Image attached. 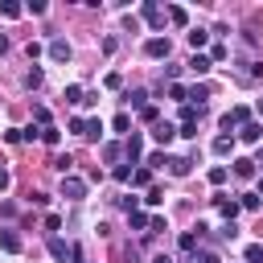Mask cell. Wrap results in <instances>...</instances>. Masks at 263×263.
I'll return each instance as SVG.
<instances>
[{
  "label": "cell",
  "mask_w": 263,
  "mask_h": 263,
  "mask_svg": "<svg viewBox=\"0 0 263 263\" xmlns=\"http://www.w3.org/2000/svg\"><path fill=\"white\" fill-rule=\"evenodd\" d=\"M49 255H53V259H62V263H66V259H70V263H82V251H78L74 242L58 238V234H49Z\"/></svg>",
  "instance_id": "cell-1"
},
{
  "label": "cell",
  "mask_w": 263,
  "mask_h": 263,
  "mask_svg": "<svg viewBox=\"0 0 263 263\" xmlns=\"http://www.w3.org/2000/svg\"><path fill=\"white\" fill-rule=\"evenodd\" d=\"M62 197L82 201V197H86V181H82V177H74V173H70V177H62Z\"/></svg>",
  "instance_id": "cell-2"
},
{
  "label": "cell",
  "mask_w": 263,
  "mask_h": 263,
  "mask_svg": "<svg viewBox=\"0 0 263 263\" xmlns=\"http://www.w3.org/2000/svg\"><path fill=\"white\" fill-rule=\"evenodd\" d=\"M123 152H127V164H140V156H144V136L132 132V136L123 140Z\"/></svg>",
  "instance_id": "cell-3"
},
{
  "label": "cell",
  "mask_w": 263,
  "mask_h": 263,
  "mask_svg": "<svg viewBox=\"0 0 263 263\" xmlns=\"http://www.w3.org/2000/svg\"><path fill=\"white\" fill-rule=\"evenodd\" d=\"M144 53H148V58H168L173 45H168V37H148V41H144Z\"/></svg>",
  "instance_id": "cell-4"
},
{
  "label": "cell",
  "mask_w": 263,
  "mask_h": 263,
  "mask_svg": "<svg viewBox=\"0 0 263 263\" xmlns=\"http://www.w3.org/2000/svg\"><path fill=\"white\" fill-rule=\"evenodd\" d=\"M140 16H144L148 25H164V16H168V12H160V4H156V0H144V4H140Z\"/></svg>",
  "instance_id": "cell-5"
},
{
  "label": "cell",
  "mask_w": 263,
  "mask_h": 263,
  "mask_svg": "<svg viewBox=\"0 0 263 263\" xmlns=\"http://www.w3.org/2000/svg\"><path fill=\"white\" fill-rule=\"evenodd\" d=\"M201 230H205V226H197V230H185V234H181V238H177V247H181V251H185V255H193V251H197V247H201Z\"/></svg>",
  "instance_id": "cell-6"
},
{
  "label": "cell",
  "mask_w": 263,
  "mask_h": 263,
  "mask_svg": "<svg viewBox=\"0 0 263 263\" xmlns=\"http://www.w3.org/2000/svg\"><path fill=\"white\" fill-rule=\"evenodd\" d=\"M214 205H218V210H222V218H226V222H234V214H238V210H242V205H238V201H234V197H226V193H218V197H214Z\"/></svg>",
  "instance_id": "cell-7"
},
{
  "label": "cell",
  "mask_w": 263,
  "mask_h": 263,
  "mask_svg": "<svg viewBox=\"0 0 263 263\" xmlns=\"http://www.w3.org/2000/svg\"><path fill=\"white\" fill-rule=\"evenodd\" d=\"M49 58H53V62H70V41H66V37H53V41H49Z\"/></svg>",
  "instance_id": "cell-8"
},
{
  "label": "cell",
  "mask_w": 263,
  "mask_h": 263,
  "mask_svg": "<svg viewBox=\"0 0 263 263\" xmlns=\"http://www.w3.org/2000/svg\"><path fill=\"white\" fill-rule=\"evenodd\" d=\"M238 140H242V144H259V140H263V127L251 119V123H242V127H238Z\"/></svg>",
  "instance_id": "cell-9"
},
{
  "label": "cell",
  "mask_w": 263,
  "mask_h": 263,
  "mask_svg": "<svg viewBox=\"0 0 263 263\" xmlns=\"http://www.w3.org/2000/svg\"><path fill=\"white\" fill-rule=\"evenodd\" d=\"M255 164H259V160L238 156V160H234V177H238V181H251V177H255Z\"/></svg>",
  "instance_id": "cell-10"
},
{
  "label": "cell",
  "mask_w": 263,
  "mask_h": 263,
  "mask_svg": "<svg viewBox=\"0 0 263 263\" xmlns=\"http://www.w3.org/2000/svg\"><path fill=\"white\" fill-rule=\"evenodd\" d=\"M173 136H177V127H173V123H168V119H164V123H156V127H152V140H156V144H173Z\"/></svg>",
  "instance_id": "cell-11"
},
{
  "label": "cell",
  "mask_w": 263,
  "mask_h": 263,
  "mask_svg": "<svg viewBox=\"0 0 263 263\" xmlns=\"http://www.w3.org/2000/svg\"><path fill=\"white\" fill-rule=\"evenodd\" d=\"M189 168H193L189 156H173V160H168V173H173V177H189Z\"/></svg>",
  "instance_id": "cell-12"
},
{
  "label": "cell",
  "mask_w": 263,
  "mask_h": 263,
  "mask_svg": "<svg viewBox=\"0 0 263 263\" xmlns=\"http://www.w3.org/2000/svg\"><path fill=\"white\" fill-rule=\"evenodd\" d=\"M0 251H8V255H16V251H21V238H16V230H0Z\"/></svg>",
  "instance_id": "cell-13"
},
{
  "label": "cell",
  "mask_w": 263,
  "mask_h": 263,
  "mask_svg": "<svg viewBox=\"0 0 263 263\" xmlns=\"http://www.w3.org/2000/svg\"><path fill=\"white\" fill-rule=\"evenodd\" d=\"M189 70H193V74H210V70H214V62H210L205 53H193V58H189Z\"/></svg>",
  "instance_id": "cell-14"
},
{
  "label": "cell",
  "mask_w": 263,
  "mask_h": 263,
  "mask_svg": "<svg viewBox=\"0 0 263 263\" xmlns=\"http://www.w3.org/2000/svg\"><path fill=\"white\" fill-rule=\"evenodd\" d=\"M62 99H66V103H74V107H82V103H86V90H82V86H78V82H70V86H66V95H62Z\"/></svg>",
  "instance_id": "cell-15"
},
{
  "label": "cell",
  "mask_w": 263,
  "mask_h": 263,
  "mask_svg": "<svg viewBox=\"0 0 263 263\" xmlns=\"http://www.w3.org/2000/svg\"><path fill=\"white\" fill-rule=\"evenodd\" d=\"M164 12H168V21H173L177 29H185V25H189V12H185L181 4H173V8H164Z\"/></svg>",
  "instance_id": "cell-16"
},
{
  "label": "cell",
  "mask_w": 263,
  "mask_h": 263,
  "mask_svg": "<svg viewBox=\"0 0 263 263\" xmlns=\"http://www.w3.org/2000/svg\"><path fill=\"white\" fill-rule=\"evenodd\" d=\"M205 99H210V86L201 82V86H193V90H189V99H185V103H193V107H201Z\"/></svg>",
  "instance_id": "cell-17"
},
{
  "label": "cell",
  "mask_w": 263,
  "mask_h": 263,
  "mask_svg": "<svg viewBox=\"0 0 263 263\" xmlns=\"http://www.w3.org/2000/svg\"><path fill=\"white\" fill-rule=\"evenodd\" d=\"M123 99H127V103H132V107H140V111H144V107H148V90H140V86H136V90H127V95H123Z\"/></svg>",
  "instance_id": "cell-18"
},
{
  "label": "cell",
  "mask_w": 263,
  "mask_h": 263,
  "mask_svg": "<svg viewBox=\"0 0 263 263\" xmlns=\"http://www.w3.org/2000/svg\"><path fill=\"white\" fill-rule=\"evenodd\" d=\"M197 115H201V107H193V103H181V127H185V123H197Z\"/></svg>",
  "instance_id": "cell-19"
},
{
  "label": "cell",
  "mask_w": 263,
  "mask_h": 263,
  "mask_svg": "<svg viewBox=\"0 0 263 263\" xmlns=\"http://www.w3.org/2000/svg\"><path fill=\"white\" fill-rule=\"evenodd\" d=\"M82 140H103V119H86V132Z\"/></svg>",
  "instance_id": "cell-20"
},
{
  "label": "cell",
  "mask_w": 263,
  "mask_h": 263,
  "mask_svg": "<svg viewBox=\"0 0 263 263\" xmlns=\"http://www.w3.org/2000/svg\"><path fill=\"white\" fill-rule=\"evenodd\" d=\"M0 12H4V16H8V21H16V16H21V12H25V8H21V4H16V0H0Z\"/></svg>",
  "instance_id": "cell-21"
},
{
  "label": "cell",
  "mask_w": 263,
  "mask_h": 263,
  "mask_svg": "<svg viewBox=\"0 0 263 263\" xmlns=\"http://www.w3.org/2000/svg\"><path fill=\"white\" fill-rule=\"evenodd\" d=\"M205 41H210V33H205V29H189V45H193V53H197Z\"/></svg>",
  "instance_id": "cell-22"
},
{
  "label": "cell",
  "mask_w": 263,
  "mask_h": 263,
  "mask_svg": "<svg viewBox=\"0 0 263 263\" xmlns=\"http://www.w3.org/2000/svg\"><path fill=\"white\" fill-rule=\"evenodd\" d=\"M230 148H234V136H218L214 140V156H226Z\"/></svg>",
  "instance_id": "cell-23"
},
{
  "label": "cell",
  "mask_w": 263,
  "mask_h": 263,
  "mask_svg": "<svg viewBox=\"0 0 263 263\" xmlns=\"http://www.w3.org/2000/svg\"><path fill=\"white\" fill-rule=\"evenodd\" d=\"M53 168L62 173V177H70V168H74V156L66 152V156H53Z\"/></svg>",
  "instance_id": "cell-24"
},
{
  "label": "cell",
  "mask_w": 263,
  "mask_h": 263,
  "mask_svg": "<svg viewBox=\"0 0 263 263\" xmlns=\"http://www.w3.org/2000/svg\"><path fill=\"white\" fill-rule=\"evenodd\" d=\"M41 78H45V74H41V70H37V66H33V70H29V74H25V86H29V90H37V86H41Z\"/></svg>",
  "instance_id": "cell-25"
},
{
  "label": "cell",
  "mask_w": 263,
  "mask_h": 263,
  "mask_svg": "<svg viewBox=\"0 0 263 263\" xmlns=\"http://www.w3.org/2000/svg\"><path fill=\"white\" fill-rule=\"evenodd\" d=\"M33 119H37V127H49V107L37 103V107H33Z\"/></svg>",
  "instance_id": "cell-26"
},
{
  "label": "cell",
  "mask_w": 263,
  "mask_h": 263,
  "mask_svg": "<svg viewBox=\"0 0 263 263\" xmlns=\"http://www.w3.org/2000/svg\"><path fill=\"white\" fill-rule=\"evenodd\" d=\"M111 127H115V132H127V127H132V115H127V111H119V115L111 119Z\"/></svg>",
  "instance_id": "cell-27"
},
{
  "label": "cell",
  "mask_w": 263,
  "mask_h": 263,
  "mask_svg": "<svg viewBox=\"0 0 263 263\" xmlns=\"http://www.w3.org/2000/svg\"><path fill=\"white\" fill-rule=\"evenodd\" d=\"M205 177H210V185H222V181H226V177H230V173H226V168H222V164H214V168H210V173H205Z\"/></svg>",
  "instance_id": "cell-28"
},
{
  "label": "cell",
  "mask_w": 263,
  "mask_h": 263,
  "mask_svg": "<svg viewBox=\"0 0 263 263\" xmlns=\"http://www.w3.org/2000/svg\"><path fill=\"white\" fill-rule=\"evenodd\" d=\"M148 181H152V168H136V173H132V185H136V189L148 185Z\"/></svg>",
  "instance_id": "cell-29"
},
{
  "label": "cell",
  "mask_w": 263,
  "mask_h": 263,
  "mask_svg": "<svg viewBox=\"0 0 263 263\" xmlns=\"http://www.w3.org/2000/svg\"><path fill=\"white\" fill-rule=\"evenodd\" d=\"M247 263H263V242H251L247 247Z\"/></svg>",
  "instance_id": "cell-30"
},
{
  "label": "cell",
  "mask_w": 263,
  "mask_h": 263,
  "mask_svg": "<svg viewBox=\"0 0 263 263\" xmlns=\"http://www.w3.org/2000/svg\"><path fill=\"white\" fill-rule=\"evenodd\" d=\"M168 99H181V103H185V99H189V90H185L181 82H168Z\"/></svg>",
  "instance_id": "cell-31"
},
{
  "label": "cell",
  "mask_w": 263,
  "mask_h": 263,
  "mask_svg": "<svg viewBox=\"0 0 263 263\" xmlns=\"http://www.w3.org/2000/svg\"><path fill=\"white\" fill-rule=\"evenodd\" d=\"M156 119H160V111H156V107H152V103H148V107H144V111H140V123H156Z\"/></svg>",
  "instance_id": "cell-32"
},
{
  "label": "cell",
  "mask_w": 263,
  "mask_h": 263,
  "mask_svg": "<svg viewBox=\"0 0 263 263\" xmlns=\"http://www.w3.org/2000/svg\"><path fill=\"white\" fill-rule=\"evenodd\" d=\"M41 132H45V127H37V123H29V127H21V140H41Z\"/></svg>",
  "instance_id": "cell-33"
},
{
  "label": "cell",
  "mask_w": 263,
  "mask_h": 263,
  "mask_svg": "<svg viewBox=\"0 0 263 263\" xmlns=\"http://www.w3.org/2000/svg\"><path fill=\"white\" fill-rule=\"evenodd\" d=\"M238 205H242V210H259V193H242Z\"/></svg>",
  "instance_id": "cell-34"
},
{
  "label": "cell",
  "mask_w": 263,
  "mask_h": 263,
  "mask_svg": "<svg viewBox=\"0 0 263 263\" xmlns=\"http://www.w3.org/2000/svg\"><path fill=\"white\" fill-rule=\"evenodd\" d=\"M218 238H222V242H230V238H238V226H234V222H226V226L218 230Z\"/></svg>",
  "instance_id": "cell-35"
},
{
  "label": "cell",
  "mask_w": 263,
  "mask_h": 263,
  "mask_svg": "<svg viewBox=\"0 0 263 263\" xmlns=\"http://www.w3.org/2000/svg\"><path fill=\"white\" fill-rule=\"evenodd\" d=\"M41 140H45V144H58V140H62V132H58V127H53V123H49V127H45V132H41Z\"/></svg>",
  "instance_id": "cell-36"
},
{
  "label": "cell",
  "mask_w": 263,
  "mask_h": 263,
  "mask_svg": "<svg viewBox=\"0 0 263 263\" xmlns=\"http://www.w3.org/2000/svg\"><path fill=\"white\" fill-rule=\"evenodd\" d=\"M144 201H148V205H160V201H164V189H156V185H152V189H148V197H144Z\"/></svg>",
  "instance_id": "cell-37"
},
{
  "label": "cell",
  "mask_w": 263,
  "mask_h": 263,
  "mask_svg": "<svg viewBox=\"0 0 263 263\" xmlns=\"http://www.w3.org/2000/svg\"><path fill=\"white\" fill-rule=\"evenodd\" d=\"M148 222H152V218H148V214H140V210H136V214H132V230H144V226H148Z\"/></svg>",
  "instance_id": "cell-38"
},
{
  "label": "cell",
  "mask_w": 263,
  "mask_h": 263,
  "mask_svg": "<svg viewBox=\"0 0 263 263\" xmlns=\"http://www.w3.org/2000/svg\"><path fill=\"white\" fill-rule=\"evenodd\" d=\"M25 8H29V12H33V16H41V12H45V0H29V4H25Z\"/></svg>",
  "instance_id": "cell-39"
},
{
  "label": "cell",
  "mask_w": 263,
  "mask_h": 263,
  "mask_svg": "<svg viewBox=\"0 0 263 263\" xmlns=\"http://www.w3.org/2000/svg\"><path fill=\"white\" fill-rule=\"evenodd\" d=\"M226 53H230V49H226V45H214V49H210V62H222V58H226Z\"/></svg>",
  "instance_id": "cell-40"
},
{
  "label": "cell",
  "mask_w": 263,
  "mask_h": 263,
  "mask_svg": "<svg viewBox=\"0 0 263 263\" xmlns=\"http://www.w3.org/2000/svg\"><path fill=\"white\" fill-rule=\"evenodd\" d=\"M177 136H185V140H193V136H197V123H185V127H177Z\"/></svg>",
  "instance_id": "cell-41"
},
{
  "label": "cell",
  "mask_w": 263,
  "mask_h": 263,
  "mask_svg": "<svg viewBox=\"0 0 263 263\" xmlns=\"http://www.w3.org/2000/svg\"><path fill=\"white\" fill-rule=\"evenodd\" d=\"M119 152H123V148H119V144H103V156H107V160H115V156H119Z\"/></svg>",
  "instance_id": "cell-42"
},
{
  "label": "cell",
  "mask_w": 263,
  "mask_h": 263,
  "mask_svg": "<svg viewBox=\"0 0 263 263\" xmlns=\"http://www.w3.org/2000/svg\"><path fill=\"white\" fill-rule=\"evenodd\" d=\"M8 185H12V173H8V168H0V193H4Z\"/></svg>",
  "instance_id": "cell-43"
},
{
  "label": "cell",
  "mask_w": 263,
  "mask_h": 263,
  "mask_svg": "<svg viewBox=\"0 0 263 263\" xmlns=\"http://www.w3.org/2000/svg\"><path fill=\"white\" fill-rule=\"evenodd\" d=\"M4 53H8V37L0 33V58H4Z\"/></svg>",
  "instance_id": "cell-44"
},
{
  "label": "cell",
  "mask_w": 263,
  "mask_h": 263,
  "mask_svg": "<svg viewBox=\"0 0 263 263\" xmlns=\"http://www.w3.org/2000/svg\"><path fill=\"white\" fill-rule=\"evenodd\" d=\"M255 115H263V99H259V103H255Z\"/></svg>",
  "instance_id": "cell-45"
},
{
  "label": "cell",
  "mask_w": 263,
  "mask_h": 263,
  "mask_svg": "<svg viewBox=\"0 0 263 263\" xmlns=\"http://www.w3.org/2000/svg\"><path fill=\"white\" fill-rule=\"evenodd\" d=\"M259 197H263V181H259Z\"/></svg>",
  "instance_id": "cell-46"
}]
</instances>
